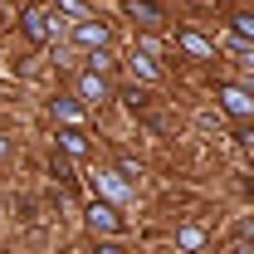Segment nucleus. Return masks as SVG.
Segmentation results:
<instances>
[{
  "mask_svg": "<svg viewBox=\"0 0 254 254\" xmlns=\"http://www.w3.org/2000/svg\"><path fill=\"white\" fill-rule=\"evenodd\" d=\"M88 230H98V235H118V230H123V215H118V205H108V200H93V205H88Z\"/></svg>",
  "mask_w": 254,
  "mask_h": 254,
  "instance_id": "4",
  "label": "nucleus"
},
{
  "mask_svg": "<svg viewBox=\"0 0 254 254\" xmlns=\"http://www.w3.org/2000/svg\"><path fill=\"white\" fill-rule=\"evenodd\" d=\"M230 254H254V250H250V245H235V250H230Z\"/></svg>",
  "mask_w": 254,
  "mask_h": 254,
  "instance_id": "18",
  "label": "nucleus"
},
{
  "mask_svg": "<svg viewBox=\"0 0 254 254\" xmlns=\"http://www.w3.org/2000/svg\"><path fill=\"white\" fill-rule=\"evenodd\" d=\"M59 15H68V20H73V25H83V20H93V15H88V5H83V0H59Z\"/></svg>",
  "mask_w": 254,
  "mask_h": 254,
  "instance_id": "14",
  "label": "nucleus"
},
{
  "mask_svg": "<svg viewBox=\"0 0 254 254\" xmlns=\"http://www.w3.org/2000/svg\"><path fill=\"white\" fill-rule=\"evenodd\" d=\"M176 245H181V250H200V245H205V230H200V225H181V230H176Z\"/></svg>",
  "mask_w": 254,
  "mask_h": 254,
  "instance_id": "11",
  "label": "nucleus"
},
{
  "mask_svg": "<svg viewBox=\"0 0 254 254\" xmlns=\"http://www.w3.org/2000/svg\"><path fill=\"white\" fill-rule=\"evenodd\" d=\"M20 30L30 34L34 44H49V39H54V15H49L44 5H30V10L20 15Z\"/></svg>",
  "mask_w": 254,
  "mask_h": 254,
  "instance_id": "2",
  "label": "nucleus"
},
{
  "mask_svg": "<svg viewBox=\"0 0 254 254\" xmlns=\"http://www.w3.org/2000/svg\"><path fill=\"white\" fill-rule=\"evenodd\" d=\"M54 118L64 127H78L83 123V103H73V98H54Z\"/></svg>",
  "mask_w": 254,
  "mask_h": 254,
  "instance_id": "10",
  "label": "nucleus"
},
{
  "mask_svg": "<svg viewBox=\"0 0 254 254\" xmlns=\"http://www.w3.org/2000/svg\"><path fill=\"white\" fill-rule=\"evenodd\" d=\"M73 39L88 49V54H98V49H108V39H113V30L103 25V20H83V25H73Z\"/></svg>",
  "mask_w": 254,
  "mask_h": 254,
  "instance_id": "5",
  "label": "nucleus"
},
{
  "mask_svg": "<svg viewBox=\"0 0 254 254\" xmlns=\"http://www.w3.org/2000/svg\"><path fill=\"white\" fill-rule=\"evenodd\" d=\"M230 30H235V39H245V44H250V39H254V15H250V10L230 15Z\"/></svg>",
  "mask_w": 254,
  "mask_h": 254,
  "instance_id": "12",
  "label": "nucleus"
},
{
  "mask_svg": "<svg viewBox=\"0 0 254 254\" xmlns=\"http://www.w3.org/2000/svg\"><path fill=\"white\" fill-rule=\"evenodd\" d=\"M93 186L103 190V200H108V205H123L127 195H132V186H127L118 171H98V176H93Z\"/></svg>",
  "mask_w": 254,
  "mask_h": 254,
  "instance_id": "6",
  "label": "nucleus"
},
{
  "mask_svg": "<svg viewBox=\"0 0 254 254\" xmlns=\"http://www.w3.org/2000/svg\"><path fill=\"white\" fill-rule=\"evenodd\" d=\"M215 98H220V108L230 113V118L254 123V93H250V88H240V83H220V88H215Z\"/></svg>",
  "mask_w": 254,
  "mask_h": 254,
  "instance_id": "1",
  "label": "nucleus"
},
{
  "mask_svg": "<svg viewBox=\"0 0 254 254\" xmlns=\"http://www.w3.org/2000/svg\"><path fill=\"white\" fill-rule=\"evenodd\" d=\"M78 98L83 103H103V98H113V83L103 73H78Z\"/></svg>",
  "mask_w": 254,
  "mask_h": 254,
  "instance_id": "7",
  "label": "nucleus"
},
{
  "mask_svg": "<svg viewBox=\"0 0 254 254\" xmlns=\"http://www.w3.org/2000/svg\"><path fill=\"white\" fill-rule=\"evenodd\" d=\"M176 44H181L186 54H195V59H215V44H210L205 34H195V30H176Z\"/></svg>",
  "mask_w": 254,
  "mask_h": 254,
  "instance_id": "8",
  "label": "nucleus"
},
{
  "mask_svg": "<svg viewBox=\"0 0 254 254\" xmlns=\"http://www.w3.org/2000/svg\"><path fill=\"white\" fill-rule=\"evenodd\" d=\"M10 157V137H5V132H0V161Z\"/></svg>",
  "mask_w": 254,
  "mask_h": 254,
  "instance_id": "17",
  "label": "nucleus"
},
{
  "mask_svg": "<svg viewBox=\"0 0 254 254\" xmlns=\"http://www.w3.org/2000/svg\"><path fill=\"white\" fill-rule=\"evenodd\" d=\"M127 64H132V73H137V78H161V68L152 64V54H132Z\"/></svg>",
  "mask_w": 254,
  "mask_h": 254,
  "instance_id": "13",
  "label": "nucleus"
},
{
  "mask_svg": "<svg viewBox=\"0 0 254 254\" xmlns=\"http://www.w3.org/2000/svg\"><path fill=\"white\" fill-rule=\"evenodd\" d=\"M98 254H127L123 245H113V240H108V245H98Z\"/></svg>",
  "mask_w": 254,
  "mask_h": 254,
  "instance_id": "16",
  "label": "nucleus"
},
{
  "mask_svg": "<svg viewBox=\"0 0 254 254\" xmlns=\"http://www.w3.org/2000/svg\"><path fill=\"white\" fill-rule=\"evenodd\" d=\"M59 147H64V157H88V137H83L78 127H64V132H59Z\"/></svg>",
  "mask_w": 254,
  "mask_h": 254,
  "instance_id": "9",
  "label": "nucleus"
},
{
  "mask_svg": "<svg viewBox=\"0 0 254 254\" xmlns=\"http://www.w3.org/2000/svg\"><path fill=\"white\" fill-rule=\"evenodd\" d=\"M127 15H132L142 30H161V25H166V5H161V0H127Z\"/></svg>",
  "mask_w": 254,
  "mask_h": 254,
  "instance_id": "3",
  "label": "nucleus"
},
{
  "mask_svg": "<svg viewBox=\"0 0 254 254\" xmlns=\"http://www.w3.org/2000/svg\"><path fill=\"white\" fill-rule=\"evenodd\" d=\"M49 166H54V176H59V181H73V166H68V157H64V152H54V161H49Z\"/></svg>",
  "mask_w": 254,
  "mask_h": 254,
  "instance_id": "15",
  "label": "nucleus"
}]
</instances>
